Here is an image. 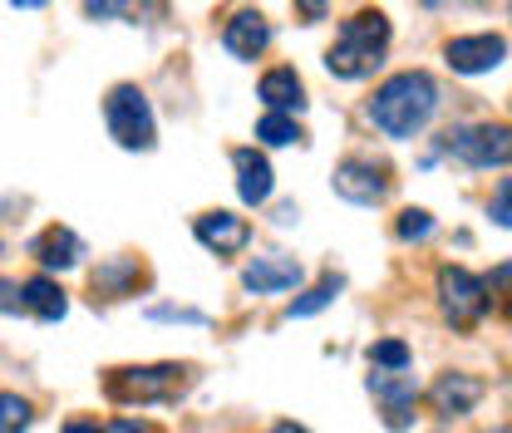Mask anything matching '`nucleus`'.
<instances>
[{"mask_svg": "<svg viewBox=\"0 0 512 433\" xmlns=\"http://www.w3.org/2000/svg\"><path fill=\"white\" fill-rule=\"evenodd\" d=\"M439 306H444V320L453 330H473V325L493 310L488 281L473 276L468 266H444V271H439Z\"/></svg>", "mask_w": 512, "mask_h": 433, "instance_id": "obj_5", "label": "nucleus"}, {"mask_svg": "<svg viewBox=\"0 0 512 433\" xmlns=\"http://www.w3.org/2000/svg\"><path fill=\"white\" fill-rule=\"evenodd\" d=\"M340 291H345V276H340V271H325V276H320V281L306 291V296H301V301H291V306H286V315H291V320H306V315H316V310L330 306Z\"/></svg>", "mask_w": 512, "mask_h": 433, "instance_id": "obj_20", "label": "nucleus"}, {"mask_svg": "<svg viewBox=\"0 0 512 433\" xmlns=\"http://www.w3.org/2000/svg\"><path fill=\"white\" fill-rule=\"evenodd\" d=\"M30 256L45 266V271H69V266H79V256H84V242L69 232V227H45L35 242H30Z\"/></svg>", "mask_w": 512, "mask_h": 433, "instance_id": "obj_16", "label": "nucleus"}, {"mask_svg": "<svg viewBox=\"0 0 512 433\" xmlns=\"http://www.w3.org/2000/svg\"><path fill=\"white\" fill-rule=\"evenodd\" d=\"M330 187H335L345 202H355V207H380L384 197L394 192V178H389V168L375 163V158H345V163L330 173Z\"/></svg>", "mask_w": 512, "mask_h": 433, "instance_id": "obj_7", "label": "nucleus"}, {"mask_svg": "<svg viewBox=\"0 0 512 433\" xmlns=\"http://www.w3.org/2000/svg\"><path fill=\"white\" fill-rule=\"evenodd\" d=\"M394 237H399V242H429V237H434V217H429L424 207H404L399 222H394Z\"/></svg>", "mask_w": 512, "mask_h": 433, "instance_id": "obj_22", "label": "nucleus"}, {"mask_svg": "<svg viewBox=\"0 0 512 433\" xmlns=\"http://www.w3.org/2000/svg\"><path fill=\"white\" fill-rule=\"evenodd\" d=\"M271 45V25L261 10H237L227 25H222V50L232 60H261V50Z\"/></svg>", "mask_w": 512, "mask_h": 433, "instance_id": "obj_12", "label": "nucleus"}, {"mask_svg": "<svg viewBox=\"0 0 512 433\" xmlns=\"http://www.w3.org/2000/svg\"><path fill=\"white\" fill-rule=\"evenodd\" d=\"M409 345L404 340H375L370 345V370H409Z\"/></svg>", "mask_w": 512, "mask_h": 433, "instance_id": "obj_24", "label": "nucleus"}, {"mask_svg": "<svg viewBox=\"0 0 512 433\" xmlns=\"http://www.w3.org/2000/svg\"><path fill=\"white\" fill-rule=\"evenodd\" d=\"M64 433H114V429H99V424H89V419H69Z\"/></svg>", "mask_w": 512, "mask_h": 433, "instance_id": "obj_30", "label": "nucleus"}, {"mask_svg": "<svg viewBox=\"0 0 512 433\" xmlns=\"http://www.w3.org/2000/svg\"><path fill=\"white\" fill-rule=\"evenodd\" d=\"M503 60H508V40L503 35H458V40L444 45V64L453 74H468V79L498 69Z\"/></svg>", "mask_w": 512, "mask_h": 433, "instance_id": "obj_10", "label": "nucleus"}, {"mask_svg": "<svg viewBox=\"0 0 512 433\" xmlns=\"http://www.w3.org/2000/svg\"><path fill=\"white\" fill-rule=\"evenodd\" d=\"M291 5H296V10H301V20H306V25H316L320 15H325V10H330V0H291Z\"/></svg>", "mask_w": 512, "mask_h": 433, "instance_id": "obj_29", "label": "nucleus"}, {"mask_svg": "<svg viewBox=\"0 0 512 433\" xmlns=\"http://www.w3.org/2000/svg\"><path fill=\"white\" fill-rule=\"evenodd\" d=\"M153 320H183V325H202V310H173V306H158Z\"/></svg>", "mask_w": 512, "mask_h": 433, "instance_id": "obj_28", "label": "nucleus"}, {"mask_svg": "<svg viewBox=\"0 0 512 433\" xmlns=\"http://www.w3.org/2000/svg\"><path fill=\"white\" fill-rule=\"evenodd\" d=\"M370 124L380 128L384 138H419L429 119L439 114V84L424 74V69H404V74H389L375 99H370Z\"/></svg>", "mask_w": 512, "mask_h": 433, "instance_id": "obj_1", "label": "nucleus"}, {"mask_svg": "<svg viewBox=\"0 0 512 433\" xmlns=\"http://www.w3.org/2000/svg\"><path fill=\"white\" fill-rule=\"evenodd\" d=\"M488 212H493V222H498V227H512V178H503V183H498V192H493V207H488Z\"/></svg>", "mask_w": 512, "mask_h": 433, "instance_id": "obj_26", "label": "nucleus"}, {"mask_svg": "<svg viewBox=\"0 0 512 433\" xmlns=\"http://www.w3.org/2000/svg\"><path fill=\"white\" fill-rule=\"evenodd\" d=\"M84 15L89 20H128V25H138V20H158L163 15V0H84Z\"/></svg>", "mask_w": 512, "mask_h": 433, "instance_id": "obj_18", "label": "nucleus"}, {"mask_svg": "<svg viewBox=\"0 0 512 433\" xmlns=\"http://www.w3.org/2000/svg\"><path fill=\"white\" fill-rule=\"evenodd\" d=\"M232 168H237V197H242L247 207H261V202L271 197V187H276L271 163H266L256 148H237V153H232Z\"/></svg>", "mask_w": 512, "mask_h": 433, "instance_id": "obj_15", "label": "nucleus"}, {"mask_svg": "<svg viewBox=\"0 0 512 433\" xmlns=\"http://www.w3.org/2000/svg\"><path fill=\"white\" fill-rule=\"evenodd\" d=\"M370 394L380 399L384 429H409L414 424V404H419V379L409 370H375L370 374Z\"/></svg>", "mask_w": 512, "mask_h": 433, "instance_id": "obj_8", "label": "nucleus"}, {"mask_svg": "<svg viewBox=\"0 0 512 433\" xmlns=\"http://www.w3.org/2000/svg\"><path fill=\"white\" fill-rule=\"evenodd\" d=\"M104 124H109V138L128 148V153H148L158 143V124H153V104L138 84H114L104 94Z\"/></svg>", "mask_w": 512, "mask_h": 433, "instance_id": "obj_4", "label": "nucleus"}, {"mask_svg": "<svg viewBox=\"0 0 512 433\" xmlns=\"http://www.w3.org/2000/svg\"><path fill=\"white\" fill-rule=\"evenodd\" d=\"M444 153L468 168H508L512 163V124H463L444 133Z\"/></svg>", "mask_w": 512, "mask_h": 433, "instance_id": "obj_6", "label": "nucleus"}, {"mask_svg": "<svg viewBox=\"0 0 512 433\" xmlns=\"http://www.w3.org/2000/svg\"><path fill=\"white\" fill-rule=\"evenodd\" d=\"M488 296H493V310L512 320V261H503L493 276H488Z\"/></svg>", "mask_w": 512, "mask_h": 433, "instance_id": "obj_25", "label": "nucleus"}, {"mask_svg": "<svg viewBox=\"0 0 512 433\" xmlns=\"http://www.w3.org/2000/svg\"><path fill=\"white\" fill-rule=\"evenodd\" d=\"M389 40H394V30H389L384 10H355L350 20H340V30H335V40L325 50V69L335 79H350V84L370 79L384 64V55H389Z\"/></svg>", "mask_w": 512, "mask_h": 433, "instance_id": "obj_2", "label": "nucleus"}, {"mask_svg": "<svg viewBox=\"0 0 512 433\" xmlns=\"http://www.w3.org/2000/svg\"><path fill=\"white\" fill-rule=\"evenodd\" d=\"M306 281V266L286 251H266V256H252L242 266V286L252 296H281V291H296Z\"/></svg>", "mask_w": 512, "mask_h": 433, "instance_id": "obj_9", "label": "nucleus"}, {"mask_svg": "<svg viewBox=\"0 0 512 433\" xmlns=\"http://www.w3.org/2000/svg\"><path fill=\"white\" fill-rule=\"evenodd\" d=\"M478 399H483V384H478L473 374H439L434 389H429V404H434V414H444V419L468 414Z\"/></svg>", "mask_w": 512, "mask_h": 433, "instance_id": "obj_14", "label": "nucleus"}, {"mask_svg": "<svg viewBox=\"0 0 512 433\" xmlns=\"http://www.w3.org/2000/svg\"><path fill=\"white\" fill-rule=\"evenodd\" d=\"M10 5H20V10H40V5H50V0H10Z\"/></svg>", "mask_w": 512, "mask_h": 433, "instance_id": "obj_32", "label": "nucleus"}, {"mask_svg": "<svg viewBox=\"0 0 512 433\" xmlns=\"http://www.w3.org/2000/svg\"><path fill=\"white\" fill-rule=\"evenodd\" d=\"M20 296H25V310H30L35 320H45V325L64 320V310H69L64 291L55 286V281H50V276H30V281L20 286Z\"/></svg>", "mask_w": 512, "mask_h": 433, "instance_id": "obj_17", "label": "nucleus"}, {"mask_svg": "<svg viewBox=\"0 0 512 433\" xmlns=\"http://www.w3.org/2000/svg\"><path fill=\"white\" fill-rule=\"evenodd\" d=\"M256 138H261L266 148H286V143H301L306 133H301V124H296L291 114H266V119L256 124Z\"/></svg>", "mask_w": 512, "mask_h": 433, "instance_id": "obj_21", "label": "nucleus"}, {"mask_svg": "<svg viewBox=\"0 0 512 433\" xmlns=\"http://www.w3.org/2000/svg\"><path fill=\"white\" fill-rule=\"evenodd\" d=\"M0 251H5V247H0Z\"/></svg>", "mask_w": 512, "mask_h": 433, "instance_id": "obj_33", "label": "nucleus"}, {"mask_svg": "<svg viewBox=\"0 0 512 433\" xmlns=\"http://www.w3.org/2000/svg\"><path fill=\"white\" fill-rule=\"evenodd\" d=\"M192 374L183 365H128L104 374V394L114 404H173L183 399Z\"/></svg>", "mask_w": 512, "mask_h": 433, "instance_id": "obj_3", "label": "nucleus"}, {"mask_svg": "<svg viewBox=\"0 0 512 433\" xmlns=\"http://www.w3.org/2000/svg\"><path fill=\"white\" fill-rule=\"evenodd\" d=\"M266 433H306V429H301V424H291V419H281V424H271Z\"/></svg>", "mask_w": 512, "mask_h": 433, "instance_id": "obj_31", "label": "nucleus"}, {"mask_svg": "<svg viewBox=\"0 0 512 433\" xmlns=\"http://www.w3.org/2000/svg\"><path fill=\"white\" fill-rule=\"evenodd\" d=\"M30 419H35L30 399H20V394H0V433H25L30 429Z\"/></svg>", "mask_w": 512, "mask_h": 433, "instance_id": "obj_23", "label": "nucleus"}, {"mask_svg": "<svg viewBox=\"0 0 512 433\" xmlns=\"http://www.w3.org/2000/svg\"><path fill=\"white\" fill-rule=\"evenodd\" d=\"M256 99H261L271 114H301V109H306V84H301L296 69L281 64V69H266V74H261Z\"/></svg>", "mask_w": 512, "mask_h": 433, "instance_id": "obj_13", "label": "nucleus"}, {"mask_svg": "<svg viewBox=\"0 0 512 433\" xmlns=\"http://www.w3.org/2000/svg\"><path fill=\"white\" fill-rule=\"evenodd\" d=\"M133 286H138V261H128V256H114L94 271V296L119 301V296H133Z\"/></svg>", "mask_w": 512, "mask_h": 433, "instance_id": "obj_19", "label": "nucleus"}, {"mask_svg": "<svg viewBox=\"0 0 512 433\" xmlns=\"http://www.w3.org/2000/svg\"><path fill=\"white\" fill-rule=\"evenodd\" d=\"M20 310H25V296H20V286L0 276V315H20Z\"/></svg>", "mask_w": 512, "mask_h": 433, "instance_id": "obj_27", "label": "nucleus"}, {"mask_svg": "<svg viewBox=\"0 0 512 433\" xmlns=\"http://www.w3.org/2000/svg\"><path fill=\"white\" fill-rule=\"evenodd\" d=\"M192 232H197L202 247L217 251V256H237V251L252 242V222L237 217V212H202V217L192 222Z\"/></svg>", "mask_w": 512, "mask_h": 433, "instance_id": "obj_11", "label": "nucleus"}]
</instances>
